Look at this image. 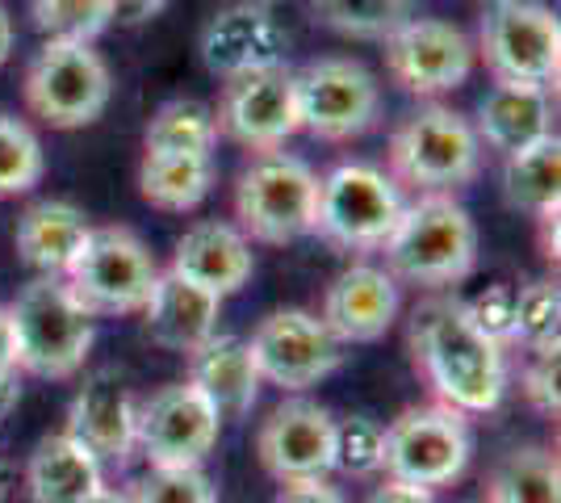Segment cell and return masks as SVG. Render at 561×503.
Here are the masks:
<instances>
[{"instance_id":"f1b7e54d","label":"cell","mask_w":561,"mask_h":503,"mask_svg":"<svg viewBox=\"0 0 561 503\" xmlns=\"http://www.w3.org/2000/svg\"><path fill=\"white\" fill-rule=\"evenodd\" d=\"M218 147V126L214 110L197 96H172L164 101L147 130H142V151H185V156H214Z\"/></svg>"},{"instance_id":"60d3db41","label":"cell","mask_w":561,"mask_h":503,"mask_svg":"<svg viewBox=\"0 0 561 503\" xmlns=\"http://www.w3.org/2000/svg\"><path fill=\"white\" fill-rule=\"evenodd\" d=\"M537 227H540V252H545V261L558 264V206L540 210Z\"/></svg>"},{"instance_id":"ba28073f","label":"cell","mask_w":561,"mask_h":503,"mask_svg":"<svg viewBox=\"0 0 561 503\" xmlns=\"http://www.w3.org/2000/svg\"><path fill=\"white\" fill-rule=\"evenodd\" d=\"M114 101V76L93 43H43L25 68V105L50 130H84Z\"/></svg>"},{"instance_id":"8fae6325","label":"cell","mask_w":561,"mask_h":503,"mask_svg":"<svg viewBox=\"0 0 561 503\" xmlns=\"http://www.w3.org/2000/svg\"><path fill=\"white\" fill-rule=\"evenodd\" d=\"M298 93V122L306 135L323 144H348L369 135L381 118V84L377 76L344 55L314 59L302 72H294Z\"/></svg>"},{"instance_id":"4fadbf2b","label":"cell","mask_w":561,"mask_h":503,"mask_svg":"<svg viewBox=\"0 0 561 503\" xmlns=\"http://www.w3.org/2000/svg\"><path fill=\"white\" fill-rule=\"evenodd\" d=\"M218 428H222L218 411L188 382H172L139 403L135 449L147 457L151 470L202 466L218 445Z\"/></svg>"},{"instance_id":"f6af8a7d","label":"cell","mask_w":561,"mask_h":503,"mask_svg":"<svg viewBox=\"0 0 561 503\" xmlns=\"http://www.w3.org/2000/svg\"><path fill=\"white\" fill-rule=\"evenodd\" d=\"M80 503H135L126 491H114V487H101V491H93L89 500H80Z\"/></svg>"},{"instance_id":"d590c367","label":"cell","mask_w":561,"mask_h":503,"mask_svg":"<svg viewBox=\"0 0 561 503\" xmlns=\"http://www.w3.org/2000/svg\"><path fill=\"white\" fill-rule=\"evenodd\" d=\"M466 307V319L478 328L482 335H491L494 344H503V348H512V319H515V286L507 282H494L486 286L482 294H473Z\"/></svg>"},{"instance_id":"7c38bea8","label":"cell","mask_w":561,"mask_h":503,"mask_svg":"<svg viewBox=\"0 0 561 503\" xmlns=\"http://www.w3.org/2000/svg\"><path fill=\"white\" fill-rule=\"evenodd\" d=\"M248 353L260 382L277 386L285 395H302L344 365V344L323 328L319 315L302 307L264 315L248 340Z\"/></svg>"},{"instance_id":"f35d334b","label":"cell","mask_w":561,"mask_h":503,"mask_svg":"<svg viewBox=\"0 0 561 503\" xmlns=\"http://www.w3.org/2000/svg\"><path fill=\"white\" fill-rule=\"evenodd\" d=\"M172 0H110V25H147L151 18H160Z\"/></svg>"},{"instance_id":"e0dca14e","label":"cell","mask_w":561,"mask_h":503,"mask_svg":"<svg viewBox=\"0 0 561 503\" xmlns=\"http://www.w3.org/2000/svg\"><path fill=\"white\" fill-rule=\"evenodd\" d=\"M331 445H335V415L310 399H285L268 411L256 432L260 466L277 482L328 479Z\"/></svg>"},{"instance_id":"277c9868","label":"cell","mask_w":561,"mask_h":503,"mask_svg":"<svg viewBox=\"0 0 561 503\" xmlns=\"http://www.w3.org/2000/svg\"><path fill=\"white\" fill-rule=\"evenodd\" d=\"M473 122L448 105H423L390 139V176L415 193H453L482 172Z\"/></svg>"},{"instance_id":"d6a6232c","label":"cell","mask_w":561,"mask_h":503,"mask_svg":"<svg viewBox=\"0 0 561 503\" xmlns=\"http://www.w3.org/2000/svg\"><path fill=\"white\" fill-rule=\"evenodd\" d=\"M30 13L47 43H93L110 30V0H34Z\"/></svg>"},{"instance_id":"7402d4cb","label":"cell","mask_w":561,"mask_h":503,"mask_svg":"<svg viewBox=\"0 0 561 503\" xmlns=\"http://www.w3.org/2000/svg\"><path fill=\"white\" fill-rule=\"evenodd\" d=\"M473 130L482 147H491L499 156H515L553 135V96L540 84L494 80L491 93L478 101Z\"/></svg>"},{"instance_id":"b9f144b4","label":"cell","mask_w":561,"mask_h":503,"mask_svg":"<svg viewBox=\"0 0 561 503\" xmlns=\"http://www.w3.org/2000/svg\"><path fill=\"white\" fill-rule=\"evenodd\" d=\"M18 403H22V369L13 365V369H0V420Z\"/></svg>"},{"instance_id":"4316f807","label":"cell","mask_w":561,"mask_h":503,"mask_svg":"<svg viewBox=\"0 0 561 503\" xmlns=\"http://www.w3.org/2000/svg\"><path fill=\"white\" fill-rule=\"evenodd\" d=\"M482 503H561L558 454L545 445H519L507 457H499Z\"/></svg>"},{"instance_id":"5b68a950","label":"cell","mask_w":561,"mask_h":503,"mask_svg":"<svg viewBox=\"0 0 561 503\" xmlns=\"http://www.w3.org/2000/svg\"><path fill=\"white\" fill-rule=\"evenodd\" d=\"M319 172L285 151H260L234 185V227L256 243H294L314 236Z\"/></svg>"},{"instance_id":"3957f363","label":"cell","mask_w":561,"mask_h":503,"mask_svg":"<svg viewBox=\"0 0 561 503\" xmlns=\"http://www.w3.org/2000/svg\"><path fill=\"white\" fill-rule=\"evenodd\" d=\"M9 323L18 369L50 382L76 378L96 340L93 315L71 298L64 277H34L22 286V294L9 302Z\"/></svg>"},{"instance_id":"7bdbcfd3","label":"cell","mask_w":561,"mask_h":503,"mask_svg":"<svg viewBox=\"0 0 561 503\" xmlns=\"http://www.w3.org/2000/svg\"><path fill=\"white\" fill-rule=\"evenodd\" d=\"M13 323H9V307H0V369H13Z\"/></svg>"},{"instance_id":"ab89813d","label":"cell","mask_w":561,"mask_h":503,"mask_svg":"<svg viewBox=\"0 0 561 503\" xmlns=\"http://www.w3.org/2000/svg\"><path fill=\"white\" fill-rule=\"evenodd\" d=\"M365 503H436V491L427 487H411V482L386 479L381 487H374V495Z\"/></svg>"},{"instance_id":"7dc6e473","label":"cell","mask_w":561,"mask_h":503,"mask_svg":"<svg viewBox=\"0 0 561 503\" xmlns=\"http://www.w3.org/2000/svg\"><path fill=\"white\" fill-rule=\"evenodd\" d=\"M248 4H264V9H268V4H277V0H248Z\"/></svg>"},{"instance_id":"d6986e66","label":"cell","mask_w":561,"mask_h":503,"mask_svg":"<svg viewBox=\"0 0 561 503\" xmlns=\"http://www.w3.org/2000/svg\"><path fill=\"white\" fill-rule=\"evenodd\" d=\"M398 311H402V294H398L390 268L360 261L344 268L328 286L319 319L348 348V344H377L394 328Z\"/></svg>"},{"instance_id":"ac0fdd59","label":"cell","mask_w":561,"mask_h":503,"mask_svg":"<svg viewBox=\"0 0 561 503\" xmlns=\"http://www.w3.org/2000/svg\"><path fill=\"white\" fill-rule=\"evenodd\" d=\"M139 399L122 369H93L68 408V436H76L96 461H126L135 454Z\"/></svg>"},{"instance_id":"f546056e","label":"cell","mask_w":561,"mask_h":503,"mask_svg":"<svg viewBox=\"0 0 561 503\" xmlns=\"http://www.w3.org/2000/svg\"><path fill=\"white\" fill-rule=\"evenodd\" d=\"M411 4L415 0H310V13L344 38L386 43L411 18Z\"/></svg>"},{"instance_id":"9c48e42d","label":"cell","mask_w":561,"mask_h":503,"mask_svg":"<svg viewBox=\"0 0 561 503\" xmlns=\"http://www.w3.org/2000/svg\"><path fill=\"white\" fill-rule=\"evenodd\" d=\"M473 55H482L494 80L512 84H558L561 72V22L540 0H491L478 25Z\"/></svg>"},{"instance_id":"8d00e7d4","label":"cell","mask_w":561,"mask_h":503,"mask_svg":"<svg viewBox=\"0 0 561 503\" xmlns=\"http://www.w3.org/2000/svg\"><path fill=\"white\" fill-rule=\"evenodd\" d=\"M558 365H561V344H549V348H533L524 374H519V390H524V399H528L533 411H540V415H558V408H561Z\"/></svg>"},{"instance_id":"9a60e30c","label":"cell","mask_w":561,"mask_h":503,"mask_svg":"<svg viewBox=\"0 0 561 503\" xmlns=\"http://www.w3.org/2000/svg\"><path fill=\"white\" fill-rule=\"evenodd\" d=\"M473 43L440 18H407L386 38L390 80L411 96H440L461 89L473 76Z\"/></svg>"},{"instance_id":"4dcf8cb0","label":"cell","mask_w":561,"mask_h":503,"mask_svg":"<svg viewBox=\"0 0 561 503\" xmlns=\"http://www.w3.org/2000/svg\"><path fill=\"white\" fill-rule=\"evenodd\" d=\"M561 332V294L558 282L540 277L528 282L524 289H515V319H512V348H549L558 344Z\"/></svg>"},{"instance_id":"8992f818","label":"cell","mask_w":561,"mask_h":503,"mask_svg":"<svg viewBox=\"0 0 561 503\" xmlns=\"http://www.w3.org/2000/svg\"><path fill=\"white\" fill-rule=\"evenodd\" d=\"M402 190L390 172L374 164H340L319 176V206H314V236L340 252H381L398 215Z\"/></svg>"},{"instance_id":"484cf974","label":"cell","mask_w":561,"mask_h":503,"mask_svg":"<svg viewBox=\"0 0 561 503\" xmlns=\"http://www.w3.org/2000/svg\"><path fill=\"white\" fill-rule=\"evenodd\" d=\"M214 190V156H185V151H142L139 193L147 206L185 215L197 210Z\"/></svg>"},{"instance_id":"d4e9b609","label":"cell","mask_w":561,"mask_h":503,"mask_svg":"<svg viewBox=\"0 0 561 503\" xmlns=\"http://www.w3.org/2000/svg\"><path fill=\"white\" fill-rule=\"evenodd\" d=\"M105 487L101 461H96L76 436L55 432L43 436L38 449L25 461V495L30 503H80Z\"/></svg>"},{"instance_id":"ffe728a7","label":"cell","mask_w":561,"mask_h":503,"mask_svg":"<svg viewBox=\"0 0 561 503\" xmlns=\"http://www.w3.org/2000/svg\"><path fill=\"white\" fill-rule=\"evenodd\" d=\"M176 277H185L193 286L210 289L218 298H231L252 282L256 273V256H252V240L234 227V222H193L185 236L176 240L172 264Z\"/></svg>"},{"instance_id":"836d02e7","label":"cell","mask_w":561,"mask_h":503,"mask_svg":"<svg viewBox=\"0 0 561 503\" xmlns=\"http://www.w3.org/2000/svg\"><path fill=\"white\" fill-rule=\"evenodd\" d=\"M331 470L348 479L381 475V424L369 415L335 420V445H331Z\"/></svg>"},{"instance_id":"bcb514c9","label":"cell","mask_w":561,"mask_h":503,"mask_svg":"<svg viewBox=\"0 0 561 503\" xmlns=\"http://www.w3.org/2000/svg\"><path fill=\"white\" fill-rule=\"evenodd\" d=\"M9 491H13V470H9V461H0V503L9 500Z\"/></svg>"},{"instance_id":"1f68e13d","label":"cell","mask_w":561,"mask_h":503,"mask_svg":"<svg viewBox=\"0 0 561 503\" xmlns=\"http://www.w3.org/2000/svg\"><path fill=\"white\" fill-rule=\"evenodd\" d=\"M47 172L38 135L13 114H0V197H22Z\"/></svg>"},{"instance_id":"cb8c5ba5","label":"cell","mask_w":561,"mask_h":503,"mask_svg":"<svg viewBox=\"0 0 561 503\" xmlns=\"http://www.w3.org/2000/svg\"><path fill=\"white\" fill-rule=\"evenodd\" d=\"M89 218L71 202H34L18 227H13V248L22 264H30L38 277H68V268L89 243Z\"/></svg>"},{"instance_id":"74e56055","label":"cell","mask_w":561,"mask_h":503,"mask_svg":"<svg viewBox=\"0 0 561 503\" xmlns=\"http://www.w3.org/2000/svg\"><path fill=\"white\" fill-rule=\"evenodd\" d=\"M273 503H348L340 487H331L328 479H289L280 482V491Z\"/></svg>"},{"instance_id":"e575fe53","label":"cell","mask_w":561,"mask_h":503,"mask_svg":"<svg viewBox=\"0 0 561 503\" xmlns=\"http://www.w3.org/2000/svg\"><path fill=\"white\" fill-rule=\"evenodd\" d=\"M135 503H218L214 482L202 466H181V470H151L130 491Z\"/></svg>"},{"instance_id":"30bf717a","label":"cell","mask_w":561,"mask_h":503,"mask_svg":"<svg viewBox=\"0 0 561 503\" xmlns=\"http://www.w3.org/2000/svg\"><path fill=\"white\" fill-rule=\"evenodd\" d=\"M160 277V264L130 227H93L64 286L93 315H139Z\"/></svg>"},{"instance_id":"7a4b0ae2","label":"cell","mask_w":561,"mask_h":503,"mask_svg":"<svg viewBox=\"0 0 561 503\" xmlns=\"http://www.w3.org/2000/svg\"><path fill=\"white\" fill-rule=\"evenodd\" d=\"M381 252L394 282L420 289L461 286L478 268V227L453 193H415Z\"/></svg>"},{"instance_id":"603a6c76","label":"cell","mask_w":561,"mask_h":503,"mask_svg":"<svg viewBox=\"0 0 561 503\" xmlns=\"http://www.w3.org/2000/svg\"><path fill=\"white\" fill-rule=\"evenodd\" d=\"M185 382L218 411V420H243L256 408V395L264 386L248 353V340L239 335H210L202 348H193Z\"/></svg>"},{"instance_id":"5bb4252c","label":"cell","mask_w":561,"mask_h":503,"mask_svg":"<svg viewBox=\"0 0 561 503\" xmlns=\"http://www.w3.org/2000/svg\"><path fill=\"white\" fill-rule=\"evenodd\" d=\"M214 126L222 139H231L252 156L280 151L302 130L294 72L268 68V72H248L227 80V89L218 96V110H214Z\"/></svg>"},{"instance_id":"2e32d148","label":"cell","mask_w":561,"mask_h":503,"mask_svg":"<svg viewBox=\"0 0 561 503\" xmlns=\"http://www.w3.org/2000/svg\"><path fill=\"white\" fill-rule=\"evenodd\" d=\"M285 50H289V34L280 30V22L264 4H248V0L218 9L197 43L206 72L218 80L285 68Z\"/></svg>"},{"instance_id":"44dd1931","label":"cell","mask_w":561,"mask_h":503,"mask_svg":"<svg viewBox=\"0 0 561 503\" xmlns=\"http://www.w3.org/2000/svg\"><path fill=\"white\" fill-rule=\"evenodd\" d=\"M142 328L151 335V344H160L168 353L188 357L193 348H202L210 335H218V315L222 298L210 289L193 286L185 277H176L172 268L156 277L151 298L142 302Z\"/></svg>"},{"instance_id":"83f0119b","label":"cell","mask_w":561,"mask_h":503,"mask_svg":"<svg viewBox=\"0 0 561 503\" xmlns=\"http://www.w3.org/2000/svg\"><path fill=\"white\" fill-rule=\"evenodd\" d=\"M561 193V144L558 135L524 147L515 156H503V197L512 210L537 218L540 210L558 206Z\"/></svg>"},{"instance_id":"6da1fadb","label":"cell","mask_w":561,"mask_h":503,"mask_svg":"<svg viewBox=\"0 0 561 503\" xmlns=\"http://www.w3.org/2000/svg\"><path fill=\"white\" fill-rule=\"evenodd\" d=\"M411 361L432 399L461 415H491L507 395V348L466 319L461 298H423L411 311Z\"/></svg>"},{"instance_id":"52a82bcc","label":"cell","mask_w":561,"mask_h":503,"mask_svg":"<svg viewBox=\"0 0 561 503\" xmlns=\"http://www.w3.org/2000/svg\"><path fill=\"white\" fill-rule=\"evenodd\" d=\"M469 454H473V436H469L466 415L436 399L398 411L381 428L386 479L411 482V487L440 491L448 482H457L466 475Z\"/></svg>"},{"instance_id":"ee69618b","label":"cell","mask_w":561,"mask_h":503,"mask_svg":"<svg viewBox=\"0 0 561 503\" xmlns=\"http://www.w3.org/2000/svg\"><path fill=\"white\" fill-rule=\"evenodd\" d=\"M13 59V18H9V9L0 4V68Z\"/></svg>"}]
</instances>
